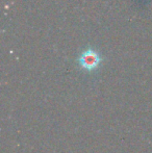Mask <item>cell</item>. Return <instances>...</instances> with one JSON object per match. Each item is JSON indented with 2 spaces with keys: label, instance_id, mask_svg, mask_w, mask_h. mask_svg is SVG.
<instances>
[{
  "label": "cell",
  "instance_id": "6da1fadb",
  "mask_svg": "<svg viewBox=\"0 0 152 153\" xmlns=\"http://www.w3.org/2000/svg\"><path fill=\"white\" fill-rule=\"evenodd\" d=\"M100 62H101L100 54L92 48L82 51L78 57V64L80 68H82L85 71H89V72L96 70L99 67Z\"/></svg>",
  "mask_w": 152,
  "mask_h": 153
}]
</instances>
